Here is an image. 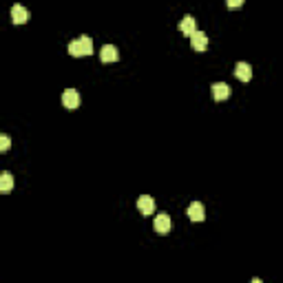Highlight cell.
I'll return each mask as SVG.
<instances>
[{
    "mask_svg": "<svg viewBox=\"0 0 283 283\" xmlns=\"http://www.w3.org/2000/svg\"><path fill=\"white\" fill-rule=\"evenodd\" d=\"M69 53L73 58H82V56H91L93 53V40L89 36H80V38L69 42Z\"/></svg>",
    "mask_w": 283,
    "mask_h": 283,
    "instance_id": "6da1fadb",
    "label": "cell"
},
{
    "mask_svg": "<svg viewBox=\"0 0 283 283\" xmlns=\"http://www.w3.org/2000/svg\"><path fill=\"white\" fill-rule=\"evenodd\" d=\"M153 226H155V230H157L159 235H168V232H170V226H173V221H170V217H168L166 212H159V215L155 217Z\"/></svg>",
    "mask_w": 283,
    "mask_h": 283,
    "instance_id": "7a4b0ae2",
    "label": "cell"
},
{
    "mask_svg": "<svg viewBox=\"0 0 283 283\" xmlns=\"http://www.w3.org/2000/svg\"><path fill=\"white\" fill-rule=\"evenodd\" d=\"M210 89H212V100H217V102H224L230 97V87L226 82H215Z\"/></svg>",
    "mask_w": 283,
    "mask_h": 283,
    "instance_id": "3957f363",
    "label": "cell"
},
{
    "mask_svg": "<svg viewBox=\"0 0 283 283\" xmlns=\"http://www.w3.org/2000/svg\"><path fill=\"white\" fill-rule=\"evenodd\" d=\"M62 104L71 111L77 109V106H80V93H77L75 89H67V91L62 93Z\"/></svg>",
    "mask_w": 283,
    "mask_h": 283,
    "instance_id": "277c9868",
    "label": "cell"
},
{
    "mask_svg": "<svg viewBox=\"0 0 283 283\" xmlns=\"http://www.w3.org/2000/svg\"><path fill=\"white\" fill-rule=\"evenodd\" d=\"M11 20H14L16 24L27 22V20H29V11H27V7H24V5H18V2H16V5L11 7Z\"/></svg>",
    "mask_w": 283,
    "mask_h": 283,
    "instance_id": "5b68a950",
    "label": "cell"
},
{
    "mask_svg": "<svg viewBox=\"0 0 283 283\" xmlns=\"http://www.w3.org/2000/svg\"><path fill=\"white\" fill-rule=\"evenodd\" d=\"M137 210L142 212V215H151V212H155V199L151 195H142L137 199Z\"/></svg>",
    "mask_w": 283,
    "mask_h": 283,
    "instance_id": "8992f818",
    "label": "cell"
},
{
    "mask_svg": "<svg viewBox=\"0 0 283 283\" xmlns=\"http://www.w3.org/2000/svg\"><path fill=\"white\" fill-rule=\"evenodd\" d=\"M179 29H182V34L190 36V38L197 34V31H199V29H197V20L192 18V16H184L182 22H179Z\"/></svg>",
    "mask_w": 283,
    "mask_h": 283,
    "instance_id": "52a82bcc",
    "label": "cell"
},
{
    "mask_svg": "<svg viewBox=\"0 0 283 283\" xmlns=\"http://www.w3.org/2000/svg\"><path fill=\"white\" fill-rule=\"evenodd\" d=\"M188 217H190L192 221H204L206 219V210H204V204L202 202H192L190 206H188Z\"/></svg>",
    "mask_w": 283,
    "mask_h": 283,
    "instance_id": "ba28073f",
    "label": "cell"
},
{
    "mask_svg": "<svg viewBox=\"0 0 283 283\" xmlns=\"http://www.w3.org/2000/svg\"><path fill=\"white\" fill-rule=\"evenodd\" d=\"M100 58H102V62H115V60L120 58L117 47H115V44H104L102 51H100Z\"/></svg>",
    "mask_w": 283,
    "mask_h": 283,
    "instance_id": "9c48e42d",
    "label": "cell"
},
{
    "mask_svg": "<svg viewBox=\"0 0 283 283\" xmlns=\"http://www.w3.org/2000/svg\"><path fill=\"white\" fill-rule=\"evenodd\" d=\"M235 75L239 77L241 82H250V80H252V67H250L248 62H237Z\"/></svg>",
    "mask_w": 283,
    "mask_h": 283,
    "instance_id": "30bf717a",
    "label": "cell"
},
{
    "mask_svg": "<svg viewBox=\"0 0 283 283\" xmlns=\"http://www.w3.org/2000/svg\"><path fill=\"white\" fill-rule=\"evenodd\" d=\"M190 47L195 49V51H206V47H208V36L204 34V31H197V34L190 38Z\"/></svg>",
    "mask_w": 283,
    "mask_h": 283,
    "instance_id": "8fae6325",
    "label": "cell"
},
{
    "mask_svg": "<svg viewBox=\"0 0 283 283\" xmlns=\"http://www.w3.org/2000/svg\"><path fill=\"white\" fill-rule=\"evenodd\" d=\"M11 188H14V177H11L9 170H5V173L0 175V190H2V192H9Z\"/></svg>",
    "mask_w": 283,
    "mask_h": 283,
    "instance_id": "7c38bea8",
    "label": "cell"
},
{
    "mask_svg": "<svg viewBox=\"0 0 283 283\" xmlns=\"http://www.w3.org/2000/svg\"><path fill=\"white\" fill-rule=\"evenodd\" d=\"M11 146V139L9 135H0V151H7Z\"/></svg>",
    "mask_w": 283,
    "mask_h": 283,
    "instance_id": "4fadbf2b",
    "label": "cell"
},
{
    "mask_svg": "<svg viewBox=\"0 0 283 283\" xmlns=\"http://www.w3.org/2000/svg\"><path fill=\"white\" fill-rule=\"evenodd\" d=\"M241 5H244V0H228V7H232V9H237Z\"/></svg>",
    "mask_w": 283,
    "mask_h": 283,
    "instance_id": "5bb4252c",
    "label": "cell"
},
{
    "mask_svg": "<svg viewBox=\"0 0 283 283\" xmlns=\"http://www.w3.org/2000/svg\"><path fill=\"white\" fill-rule=\"evenodd\" d=\"M250 283H264V281H261V279H257V277H254V279H252V281H250Z\"/></svg>",
    "mask_w": 283,
    "mask_h": 283,
    "instance_id": "9a60e30c",
    "label": "cell"
}]
</instances>
